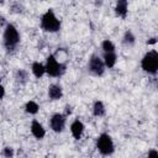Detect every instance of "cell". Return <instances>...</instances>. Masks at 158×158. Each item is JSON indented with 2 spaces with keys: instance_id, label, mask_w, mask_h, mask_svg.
Returning <instances> with one entry per match:
<instances>
[{
  "instance_id": "cell-1",
  "label": "cell",
  "mask_w": 158,
  "mask_h": 158,
  "mask_svg": "<svg viewBox=\"0 0 158 158\" xmlns=\"http://www.w3.org/2000/svg\"><path fill=\"white\" fill-rule=\"evenodd\" d=\"M2 38H4V46L9 52L14 51L17 47V44L20 43V35H19L16 27L12 23L6 25Z\"/></svg>"
},
{
  "instance_id": "cell-2",
  "label": "cell",
  "mask_w": 158,
  "mask_h": 158,
  "mask_svg": "<svg viewBox=\"0 0 158 158\" xmlns=\"http://www.w3.org/2000/svg\"><path fill=\"white\" fill-rule=\"evenodd\" d=\"M41 27L47 32H57L60 28V21L57 19L54 12L49 9L41 17Z\"/></svg>"
},
{
  "instance_id": "cell-3",
  "label": "cell",
  "mask_w": 158,
  "mask_h": 158,
  "mask_svg": "<svg viewBox=\"0 0 158 158\" xmlns=\"http://www.w3.org/2000/svg\"><path fill=\"white\" fill-rule=\"evenodd\" d=\"M141 67L148 74H156L158 70V52L157 51L147 52L141 60Z\"/></svg>"
},
{
  "instance_id": "cell-4",
  "label": "cell",
  "mask_w": 158,
  "mask_h": 158,
  "mask_svg": "<svg viewBox=\"0 0 158 158\" xmlns=\"http://www.w3.org/2000/svg\"><path fill=\"white\" fill-rule=\"evenodd\" d=\"M44 69L49 77H60L65 72V65L59 63L57 60V58L53 54H51L47 58V63L44 65Z\"/></svg>"
},
{
  "instance_id": "cell-5",
  "label": "cell",
  "mask_w": 158,
  "mask_h": 158,
  "mask_svg": "<svg viewBox=\"0 0 158 158\" xmlns=\"http://www.w3.org/2000/svg\"><path fill=\"white\" fill-rule=\"evenodd\" d=\"M96 148L104 156H110L115 151L114 142L107 133H101L96 139Z\"/></svg>"
},
{
  "instance_id": "cell-6",
  "label": "cell",
  "mask_w": 158,
  "mask_h": 158,
  "mask_svg": "<svg viewBox=\"0 0 158 158\" xmlns=\"http://www.w3.org/2000/svg\"><path fill=\"white\" fill-rule=\"evenodd\" d=\"M88 68H89L90 73H93L94 75H102L105 72V64H104L102 59L96 54H93L90 57Z\"/></svg>"
},
{
  "instance_id": "cell-7",
  "label": "cell",
  "mask_w": 158,
  "mask_h": 158,
  "mask_svg": "<svg viewBox=\"0 0 158 158\" xmlns=\"http://www.w3.org/2000/svg\"><path fill=\"white\" fill-rule=\"evenodd\" d=\"M49 125L54 132H62L65 126V115H63V114L52 115V117L49 120Z\"/></svg>"
},
{
  "instance_id": "cell-8",
  "label": "cell",
  "mask_w": 158,
  "mask_h": 158,
  "mask_svg": "<svg viewBox=\"0 0 158 158\" xmlns=\"http://www.w3.org/2000/svg\"><path fill=\"white\" fill-rule=\"evenodd\" d=\"M70 132H72V135H73V137L75 139H79L81 137L83 132H84V125H83V122L79 121V120H74L73 123L70 125Z\"/></svg>"
},
{
  "instance_id": "cell-9",
  "label": "cell",
  "mask_w": 158,
  "mask_h": 158,
  "mask_svg": "<svg viewBox=\"0 0 158 158\" xmlns=\"http://www.w3.org/2000/svg\"><path fill=\"white\" fill-rule=\"evenodd\" d=\"M31 132H32V135H33L36 138H38V139L43 138L44 135H46V131H44L43 126H42L38 121H36V120H33L32 123H31Z\"/></svg>"
},
{
  "instance_id": "cell-10",
  "label": "cell",
  "mask_w": 158,
  "mask_h": 158,
  "mask_svg": "<svg viewBox=\"0 0 158 158\" xmlns=\"http://www.w3.org/2000/svg\"><path fill=\"white\" fill-rule=\"evenodd\" d=\"M62 95H63V91H62V88L59 85H57V84L49 85V88H48V96H49V99L59 100L62 98Z\"/></svg>"
},
{
  "instance_id": "cell-11",
  "label": "cell",
  "mask_w": 158,
  "mask_h": 158,
  "mask_svg": "<svg viewBox=\"0 0 158 158\" xmlns=\"http://www.w3.org/2000/svg\"><path fill=\"white\" fill-rule=\"evenodd\" d=\"M127 7H128V2L126 0H118L116 2V6H115V12L120 17L125 19L126 15H127Z\"/></svg>"
},
{
  "instance_id": "cell-12",
  "label": "cell",
  "mask_w": 158,
  "mask_h": 158,
  "mask_svg": "<svg viewBox=\"0 0 158 158\" xmlns=\"http://www.w3.org/2000/svg\"><path fill=\"white\" fill-rule=\"evenodd\" d=\"M116 53L115 52H104V59H102V62H104V64H105V67H107V68H112L114 65H115V63H116Z\"/></svg>"
},
{
  "instance_id": "cell-13",
  "label": "cell",
  "mask_w": 158,
  "mask_h": 158,
  "mask_svg": "<svg viewBox=\"0 0 158 158\" xmlns=\"http://www.w3.org/2000/svg\"><path fill=\"white\" fill-rule=\"evenodd\" d=\"M32 73L36 78H41L44 73H46V69H44V65L41 64L40 62H35L32 64Z\"/></svg>"
},
{
  "instance_id": "cell-14",
  "label": "cell",
  "mask_w": 158,
  "mask_h": 158,
  "mask_svg": "<svg viewBox=\"0 0 158 158\" xmlns=\"http://www.w3.org/2000/svg\"><path fill=\"white\" fill-rule=\"evenodd\" d=\"M93 114L95 116H104L105 115V106L102 104V101H95L94 102V106H93Z\"/></svg>"
},
{
  "instance_id": "cell-15",
  "label": "cell",
  "mask_w": 158,
  "mask_h": 158,
  "mask_svg": "<svg viewBox=\"0 0 158 158\" xmlns=\"http://www.w3.org/2000/svg\"><path fill=\"white\" fill-rule=\"evenodd\" d=\"M38 109H40V106H38V104L35 102V101H27L26 105H25V110H26V112L32 114V115L37 114V112H38Z\"/></svg>"
},
{
  "instance_id": "cell-16",
  "label": "cell",
  "mask_w": 158,
  "mask_h": 158,
  "mask_svg": "<svg viewBox=\"0 0 158 158\" xmlns=\"http://www.w3.org/2000/svg\"><path fill=\"white\" fill-rule=\"evenodd\" d=\"M123 43L127 44V46H132L135 43V36L132 33V31H126L125 35H123Z\"/></svg>"
},
{
  "instance_id": "cell-17",
  "label": "cell",
  "mask_w": 158,
  "mask_h": 158,
  "mask_svg": "<svg viewBox=\"0 0 158 158\" xmlns=\"http://www.w3.org/2000/svg\"><path fill=\"white\" fill-rule=\"evenodd\" d=\"M101 47H102L104 52H115V44H114L110 40H105V41H102Z\"/></svg>"
},
{
  "instance_id": "cell-18",
  "label": "cell",
  "mask_w": 158,
  "mask_h": 158,
  "mask_svg": "<svg viewBox=\"0 0 158 158\" xmlns=\"http://www.w3.org/2000/svg\"><path fill=\"white\" fill-rule=\"evenodd\" d=\"M16 79H17L20 83H25V81L27 80V72L23 70V69L17 70V73H16Z\"/></svg>"
},
{
  "instance_id": "cell-19",
  "label": "cell",
  "mask_w": 158,
  "mask_h": 158,
  "mask_svg": "<svg viewBox=\"0 0 158 158\" xmlns=\"http://www.w3.org/2000/svg\"><path fill=\"white\" fill-rule=\"evenodd\" d=\"M2 154H4L5 158H12V156H14V149H12L11 147H5L4 151H2Z\"/></svg>"
},
{
  "instance_id": "cell-20",
  "label": "cell",
  "mask_w": 158,
  "mask_h": 158,
  "mask_svg": "<svg viewBox=\"0 0 158 158\" xmlns=\"http://www.w3.org/2000/svg\"><path fill=\"white\" fill-rule=\"evenodd\" d=\"M147 158H158V152H157L156 149H151V151L148 152Z\"/></svg>"
},
{
  "instance_id": "cell-21",
  "label": "cell",
  "mask_w": 158,
  "mask_h": 158,
  "mask_svg": "<svg viewBox=\"0 0 158 158\" xmlns=\"http://www.w3.org/2000/svg\"><path fill=\"white\" fill-rule=\"evenodd\" d=\"M4 95H5V89H4L2 85H0V99H2Z\"/></svg>"
},
{
  "instance_id": "cell-22",
  "label": "cell",
  "mask_w": 158,
  "mask_h": 158,
  "mask_svg": "<svg viewBox=\"0 0 158 158\" xmlns=\"http://www.w3.org/2000/svg\"><path fill=\"white\" fill-rule=\"evenodd\" d=\"M156 42H157V40H156V38L153 37V38H149V40L147 41V44H154Z\"/></svg>"
},
{
  "instance_id": "cell-23",
  "label": "cell",
  "mask_w": 158,
  "mask_h": 158,
  "mask_svg": "<svg viewBox=\"0 0 158 158\" xmlns=\"http://www.w3.org/2000/svg\"><path fill=\"white\" fill-rule=\"evenodd\" d=\"M5 23V17H2V16H0V27L2 26Z\"/></svg>"
},
{
  "instance_id": "cell-24",
  "label": "cell",
  "mask_w": 158,
  "mask_h": 158,
  "mask_svg": "<svg viewBox=\"0 0 158 158\" xmlns=\"http://www.w3.org/2000/svg\"><path fill=\"white\" fill-rule=\"evenodd\" d=\"M65 109H67V110H65V112H67V115H68V114H70V112H72V110H70V106H67V107H65Z\"/></svg>"
}]
</instances>
